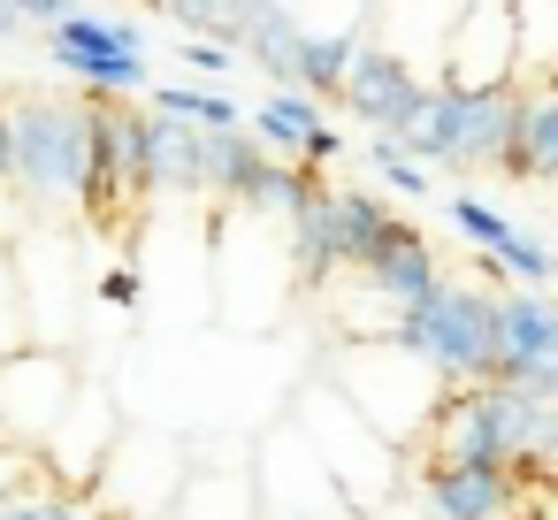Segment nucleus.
<instances>
[{
  "label": "nucleus",
  "mask_w": 558,
  "mask_h": 520,
  "mask_svg": "<svg viewBox=\"0 0 558 520\" xmlns=\"http://www.w3.org/2000/svg\"><path fill=\"white\" fill-rule=\"evenodd\" d=\"M47 497H62V482H54L47 451H32V444H0V512H16V505H47Z\"/></svg>",
  "instance_id": "20"
},
{
  "label": "nucleus",
  "mask_w": 558,
  "mask_h": 520,
  "mask_svg": "<svg viewBox=\"0 0 558 520\" xmlns=\"http://www.w3.org/2000/svg\"><path fill=\"white\" fill-rule=\"evenodd\" d=\"M329 390H337L398 459L421 444V428H428V413H436V398H444V383H436L413 352H398V344H344Z\"/></svg>",
  "instance_id": "1"
},
{
  "label": "nucleus",
  "mask_w": 558,
  "mask_h": 520,
  "mask_svg": "<svg viewBox=\"0 0 558 520\" xmlns=\"http://www.w3.org/2000/svg\"><path fill=\"white\" fill-rule=\"evenodd\" d=\"M85 177L77 199L93 207V222H123L146 199V116L123 100H85Z\"/></svg>",
  "instance_id": "4"
},
{
  "label": "nucleus",
  "mask_w": 558,
  "mask_h": 520,
  "mask_svg": "<svg viewBox=\"0 0 558 520\" xmlns=\"http://www.w3.org/2000/svg\"><path fill=\"white\" fill-rule=\"evenodd\" d=\"M352 276H360V291L383 299L390 314H413V306L444 283V276H436V245H428L413 222H390V230L367 245V261H360Z\"/></svg>",
  "instance_id": "10"
},
{
  "label": "nucleus",
  "mask_w": 558,
  "mask_h": 520,
  "mask_svg": "<svg viewBox=\"0 0 558 520\" xmlns=\"http://www.w3.org/2000/svg\"><path fill=\"white\" fill-rule=\"evenodd\" d=\"M184 62H192L199 77H222V70H238V55H230V47H184Z\"/></svg>",
  "instance_id": "27"
},
{
  "label": "nucleus",
  "mask_w": 558,
  "mask_h": 520,
  "mask_svg": "<svg viewBox=\"0 0 558 520\" xmlns=\"http://www.w3.org/2000/svg\"><path fill=\"white\" fill-rule=\"evenodd\" d=\"M405 497L421 520H505V505L535 489H520L512 474H482V467H421Z\"/></svg>",
  "instance_id": "11"
},
{
  "label": "nucleus",
  "mask_w": 558,
  "mask_h": 520,
  "mask_svg": "<svg viewBox=\"0 0 558 520\" xmlns=\"http://www.w3.org/2000/svg\"><path fill=\"white\" fill-rule=\"evenodd\" d=\"M512 55H520V32H512V9H474L451 16L444 32V93H505L512 85Z\"/></svg>",
  "instance_id": "9"
},
{
  "label": "nucleus",
  "mask_w": 558,
  "mask_h": 520,
  "mask_svg": "<svg viewBox=\"0 0 558 520\" xmlns=\"http://www.w3.org/2000/svg\"><path fill=\"white\" fill-rule=\"evenodd\" d=\"M459 100H466L459 108V169L505 161L512 123H520V85H505V93H459Z\"/></svg>",
  "instance_id": "14"
},
{
  "label": "nucleus",
  "mask_w": 558,
  "mask_h": 520,
  "mask_svg": "<svg viewBox=\"0 0 558 520\" xmlns=\"http://www.w3.org/2000/svg\"><path fill=\"white\" fill-rule=\"evenodd\" d=\"M199 177H207V131L177 116H146V192L199 199Z\"/></svg>",
  "instance_id": "13"
},
{
  "label": "nucleus",
  "mask_w": 558,
  "mask_h": 520,
  "mask_svg": "<svg viewBox=\"0 0 558 520\" xmlns=\"http://www.w3.org/2000/svg\"><path fill=\"white\" fill-rule=\"evenodd\" d=\"M260 161H268V154H260L245 131H207V177H199V192H215V199H230V207H238V199H245V184L260 177Z\"/></svg>",
  "instance_id": "19"
},
{
  "label": "nucleus",
  "mask_w": 558,
  "mask_h": 520,
  "mask_svg": "<svg viewBox=\"0 0 558 520\" xmlns=\"http://www.w3.org/2000/svg\"><path fill=\"white\" fill-rule=\"evenodd\" d=\"M329 199V238H337V268H360L367 261V245L398 222L375 192H360V184H337V192H322Z\"/></svg>",
  "instance_id": "16"
},
{
  "label": "nucleus",
  "mask_w": 558,
  "mask_h": 520,
  "mask_svg": "<svg viewBox=\"0 0 558 520\" xmlns=\"http://www.w3.org/2000/svg\"><path fill=\"white\" fill-rule=\"evenodd\" d=\"M0 520H39V505H16V512H0Z\"/></svg>",
  "instance_id": "32"
},
{
  "label": "nucleus",
  "mask_w": 558,
  "mask_h": 520,
  "mask_svg": "<svg viewBox=\"0 0 558 520\" xmlns=\"http://www.w3.org/2000/svg\"><path fill=\"white\" fill-rule=\"evenodd\" d=\"M54 62L93 85V100H123L146 85V32L123 16H62L54 24Z\"/></svg>",
  "instance_id": "6"
},
{
  "label": "nucleus",
  "mask_w": 558,
  "mask_h": 520,
  "mask_svg": "<svg viewBox=\"0 0 558 520\" xmlns=\"http://www.w3.org/2000/svg\"><path fill=\"white\" fill-rule=\"evenodd\" d=\"M70 398H77V375H70L62 352H47V344L9 352V360H0V428H9L0 444H32L39 451L62 428Z\"/></svg>",
  "instance_id": "7"
},
{
  "label": "nucleus",
  "mask_w": 558,
  "mask_h": 520,
  "mask_svg": "<svg viewBox=\"0 0 558 520\" xmlns=\"http://www.w3.org/2000/svg\"><path fill=\"white\" fill-rule=\"evenodd\" d=\"M154 116H177L192 131H238V100L207 85H154Z\"/></svg>",
  "instance_id": "21"
},
{
  "label": "nucleus",
  "mask_w": 558,
  "mask_h": 520,
  "mask_svg": "<svg viewBox=\"0 0 558 520\" xmlns=\"http://www.w3.org/2000/svg\"><path fill=\"white\" fill-rule=\"evenodd\" d=\"M527 360H558V314L543 291H497L489 299V375L527 367Z\"/></svg>",
  "instance_id": "12"
},
{
  "label": "nucleus",
  "mask_w": 558,
  "mask_h": 520,
  "mask_svg": "<svg viewBox=\"0 0 558 520\" xmlns=\"http://www.w3.org/2000/svg\"><path fill=\"white\" fill-rule=\"evenodd\" d=\"M9 177H24V192L47 199V207L77 199V177H85V116L62 108V100L9 108Z\"/></svg>",
  "instance_id": "5"
},
{
  "label": "nucleus",
  "mask_w": 558,
  "mask_h": 520,
  "mask_svg": "<svg viewBox=\"0 0 558 520\" xmlns=\"http://www.w3.org/2000/svg\"><path fill=\"white\" fill-rule=\"evenodd\" d=\"M16 24H24V9H9V0H0V39H16Z\"/></svg>",
  "instance_id": "30"
},
{
  "label": "nucleus",
  "mask_w": 558,
  "mask_h": 520,
  "mask_svg": "<svg viewBox=\"0 0 558 520\" xmlns=\"http://www.w3.org/2000/svg\"><path fill=\"white\" fill-rule=\"evenodd\" d=\"M32 352V314H24V268L16 253H0V360Z\"/></svg>",
  "instance_id": "22"
},
{
  "label": "nucleus",
  "mask_w": 558,
  "mask_h": 520,
  "mask_svg": "<svg viewBox=\"0 0 558 520\" xmlns=\"http://www.w3.org/2000/svg\"><path fill=\"white\" fill-rule=\"evenodd\" d=\"M497 169L520 177V184L558 177V93H520V123H512V146H505Z\"/></svg>",
  "instance_id": "15"
},
{
  "label": "nucleus",
  "mask_w": 558,
  "mask_h": 520,
  "mask_svg": "<svg viewBox=\"0 0 558 520\" xmlns=\"http://www.w3.org/2000/svg\"><path fill=\"white\" fill-rule=\"evenodd\" d=\"M360 154H367V169H375V177H383L390 192H436V184H428V177H421V169H413V161H405V154L390 146V138H367Z\"/></svg>",
  "instance_id": "25"
},
{
  "label": "nucleus",
  "mask_w": 558,
  "mask_h": 520,
  "mask_svg": "<svg viewBox=\"0 0 558 520\" xmlns=\"http://www.w3.org/2000/svg\"><path fill=\"white\" fill-rule=\"evenodd\" d=\"M497 268H505V276H520L527 291H543L558 261H550V245H543V238H527V230H512V238H505V245L489 253V276H497Z\"/></svg>",
  "instance_id": "23"
},
{
  "label": "nucleus",
  "mask_w": 558,
  "mask_h": 520,
  "mask_svg": "<svg viewBox=\"0 0 558 520\" xmlns=\"http://www.w3.org/2000/svg\"><path fill=\"white\" fill-rule=\"evenodd\" d=\"M314 123H322V108H314L306 93H276V100L253 108V131H245V138L276 161V154H299V146L314 138Z\"/></svg>",
  "instance_id": "18"
},
{
  "label": "nucleus",
  "mask_w": 558,
  "mask_h": 520,
  "mask_svg": "<svg viewBox=\"0 0 558 520\" xmlns=\"http://www.w3.org/2000/svg\"><path fill=\"white\" fill-rule=\"evenodd\" d=\"M0 184H9V108H0Z\"/></svg>",
  "instance_id": "31"
},
{
  "label": "nucleus",
  "mask_w": 558,
  "mask_h": 520,
  "mask_svg": "<svg viewBox=\"0 0 558 520\" xmlns=\"http://www.w3.org/2000/svg\"><path fill=\"white\" fill-rule=\"evenodd\" d=\"M352 47H360V24H344V32H306V39H299V55H291V93H306V100L322 108V93H337V85H344Z\"/></svg>",
  "instance_id": "17"
},
{
  "label": "nucleus",
  "mask_w": 558,
  "mask_h": 520,
  "mask_svg": "<svg viewBox=\"0 0 558 520\" xmlns=\"http://www.w3.org/2000/svg\"><path fill=\"white\" fill-rule=\"evenodd\" d=\"M337 146H344V138H337V131H329V123H314V138H306V146H299V154H306V161H329V154H337Z\"/></svg>",
  "instance_id": "29"
},
{
  "label": "nucleus",
  "mask_w": 558,
  "mask_h": 520,
  "mask_svg": "<svg viewBox=\"0 0 558 520\" xmlns=\"http://www.w3.org/2000/svg\"><path fill=\"white\" fill-rule=\"evenodd\" d=\"M390 344L413 352L444 390H474V383H489V299L459 291V283H436L413 314H398Z\"/></svg>",
  "instance_id": "3"
},
{
  "label": "nucleus",
  "mask_w": 558,
  "mask_h": 520,
  "mask_svg": "<svg viewBox=\"0 0 558 520\" xmlns=\"http://www.w3.org/2000/svg\"><path fill=\"white\" fill-rule=\"evenodd\" d=\"M337 100L367 123V138H405V123L421 116V100H428V85L413 77V62L398 55V47H383V39H360L352 47V62H344V85H337Z\"/></svg>",
  "instance_id": "8"
},
{
  "label": "nucleus",
  "mask_w": 558,
  "mask_h": 520,
  "mask_svg": "<svg viewBox=\"0 0 558 520\" xmlns=\"http://www.w3.org/2000/svg\"><path fill=\"white\" fill-rule=\"evenodd\" d=\"M138 291H146V283H138V268H108V283H100V299H108V306H123V314L138 306Z\"/></svg>",
  "instance_id": "26"
},
{
  "label": "nucleus",
  "mask_w": 558,
  "mask_h": 520,
  "mask_svg": "<svg viewBox=\"0 0 558 520\" xmlns=\"http://www.w3.org/2000/svg\"><path fill=\"white\" fill-rule=\"evenodd\" d=\"M39 520H100V512H93V497H47Z\"/></svg>",
  "instance_id": "28"
},
{
  "label": "nucleus",
  "mask_w": 558,
  "mask_h": 520,
  "mask_svg": "<svg viewBox=\"0 0 558 520\" xmlns=\"http://www.w3.org/2000/svg\"><path fill=\"white\" fill-rule=\"evenodd\" d=\"M299 444H306V459L322 467V482L344 497V505H390L405 482H398V451L322 383L314 398H306V428H299Z\"/></svg>",
  "instance_id": "2"
},
{
  "label": "nucleus",
  "mask_w": 558,
  "mask_h": 520,
  "mask_svg": "<svg viewBox=\"0 0 558 520\" xmlns=\"http://www.w3.org/2000/svg\"><path fill=\"white\" fill-rule=\"evenodd\" d=\"M451 222H459V230H466V238H474L482 253H497V245L512 238V222H505V215H497L489 199H474V192H459V199H451Z\"/></svg>",
  "instance_id": "24"
}]
</instances>
